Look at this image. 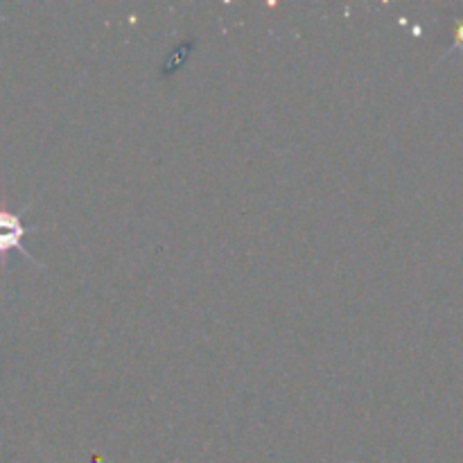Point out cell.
I'll list each match as a JSON object with an SVG mask.
<instances>
[{"mask_svg": "<svg viewBox=\"0 0 463 463\" xmlns=\"http://www.w3.org/2000/svg\"><path fill=\"white\" fill-rule=\"evenodd\" d=\"M27 229L21 224V217L9 215V213H0V256H5L7 251H21L27 258H32L30 253L23 247V238H25Z\"/></svg>", "mask_w": 463, "mask_h": 463, "instance_id": "6da1fadb", "label": "cell"}]
</instances>
